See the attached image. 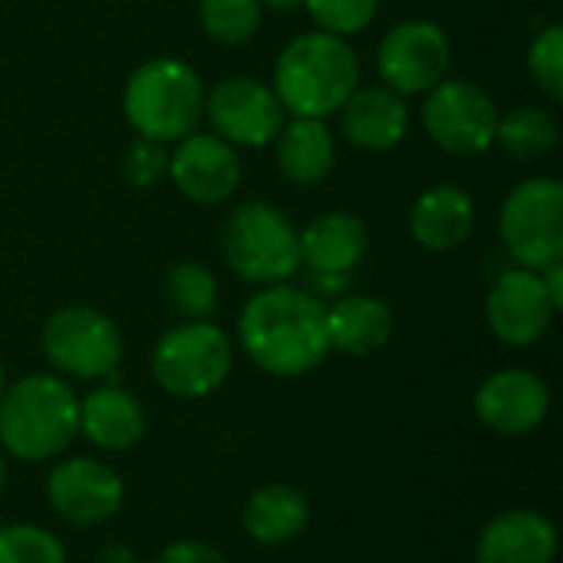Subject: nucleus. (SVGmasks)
Segmentation results:
<instances>
[{
	"label": "nucleus",
	"mask_w": 563,
	"mask_h": 563,
	"mask_svg": "<svg viewBox=\"0 0 563 563\" xmlns=\"http://www.w3.org/2000/svg\"><path fill=\"white\" fill-rule=\"evenodd\" d=\"M79 435L102 452H125L145 435V409L122 386H96L79 399Z\"/></svg>",
	"instance_id": "19"
},
{
	"label": "nucleus",
	"mask_w": 563,
	"mask_h": 563,
	"mask_svg": "<svg viewBox=\"0 0 563 563\" xmlns=\"http://www.w3.org/2000/svg\"><path fill=\"white\" fill-rule=\"evenodd\" d=\"M0 563H66L63 541L36 525L0 528Z\"/></svg>",
	"instance_id": "27"
},
{
	"label": "nucleus",
	"mask_w": 563,
	"mask_h": 563,
	"mask_svg": "<svg viewBox=\"0 0 563 563\" xmlns=\"http://www.w3.org/2000/svg\"><path fill=\"white\" fill-rule=\"evenodd\" d=\"M168 175L175 188L195 205H221L241 185V158L234 145L214 132H191L168 155Z\"/></svg>",
	"instance_id": "15"
},
{
	"label": "nucleus",
	"mask_w": 563,
	"mask_h": 563,
	"mask_svg": "<svg viewBox=\"0 0 563 563\" xmlns=\"http://www.w3.org/2000/svg\"><path fill=\"white\" fill-rule=\"evenodd\" d=\"M46 363L63 379H109L122 363V333L96 307H63L40 333Z\"/></svg>",
	"instance_id": "8"
},
{
	"label": "nucleus",
	"mask_w": 563,
	"mask_h": 563,
	"mask_svg": "<svg viewBox=\"0 0 563 563\" xmlns=\"http://www.w3.org/2000/svg\"><path fill=\"white\" fill-rule=\"evenodd\" d=\"M495 142L518 162H541L561 142V125L554 112L541 106H521L508 115H498Z\"/></svg>",
	"instance_id": "24"
},
{
	"label": "nucleus",
	"mask_w": 563,
	"mask_h": 563,
	"mask_svg": "<svg viewBox=\"0 0 563 563\" xmlns=\"http://www.w3.org/2000/svg\"><path fill=\"white\" fill-rule=\"evenodd\" d=\"M396 330L389 303L369 294H343L327 307V340L330 350L346 356L379 353Z\"/></svg>",
	"instance_id": "20"
},
{
	"label": "nucleus",
	"mask_w": 563,
	"mask_h": 563,
	"mask_svg": "<svg viewBox=\"0 0 563 563\" xmlns=\"http://www.w3.org/2000/svg\"><path fill=\"white\" fill-rule=\"evenodd\" d=\"M558 307L551 303L541 274L528 267H508L495 277L485 297V320L492 333L508 346H531L538 343L551 323Z\"/></svg>",
	"instance_id": "13"
},
{
	"label": "nucleus",
	"mask_w": 563,
	"mask_h": 563,
	"mask_svg": "<svg viewBox=\"0 0 563 563\" xmlns=\"http://www.w3.org/2000/svg\"><path fill=\"white\" fill-rule=\"evenodd\" d=\"M475 228V201L459 185H435L409 211V231L426 251H452Z\"/></svg>",
	"instance_id": "21"
},
{
	"label": "nucleus",
	"mask_w": 563,
	"mask_h": 563,
	"mask_svg": "<svg viewBox=\"0 0 563 563\" xmlns=\"http://www.w3.org/2000/svg\"><path fill=\"white\" fill-rule=\"evenodd\" d=\"M221 254L247 284H287L300 271V234L280 208L267 201H244L224 218Z\"/></svg>",
	"instance_id": "5"
},
{
	"label": "nucleus",
	"mask_w": 563,
	"mask_h": 563,
	"mask_svg": "<svg viewBox=\"0 0 563 563\" xmlns=\"http://www.w3.org/2000/svg\"><path fill=\"white\" fill-rule=\"evenodd\" d=\"M165 303L175 317L181 320H208L218 310L221 290L218 277L198 264V261H181L165 274Z\"/></svg>",
	"instance_id": "25"
},
{
	"label": "nucleus",
	"mask_w": 563,
	"mask_h": 563,
	"mask_svg": "<svg viewBox=\"0 0 563 563\" xmlns=\"http://www.w3.org/2000/svg\"><path fill=\"white\" fill-rule=\"evenodd\" d=\"M234 366V346L211 320H181L165 330L152 350L155 383L178 399H205L218 393Z\"/></svg>",
	"instance_id": "6"
},
{
	"label": "nucleus",
	"mask_w": 563,
	"mask_h": 563,
	"mask_svg": "<svg viewBox=\"0 0 563 563\" xmlns=\"http://www.w3.org/2000/svg\"><path fill=\"white\" fill-rule=\"evenodd\" d=\"M369 247L366 224L350 211H327L313 218L300 234V267L307 274L353 277Z\"/></svg>",
	"instance_id": "18"
},
{
	"label": "nucleus",
	"mask_w": 563,
	"mask_h": 563,
	"mask_svg": "<svg viewBox=\"0 0 563 563\" xmlns=\"http://www.w3.org/2000/svg\"><path fill=\"white\" fill-rule=\"evenodd\" d=\"M46 501L63 521L92 528L119 515L125 501V485L106 462L76 455L53 465L46 478Z\"/></svg>",
	"instance_id": "12"
},
{
	"label": "nucleus",
	"mask_w": 563,
	"mask_h": 563,
	"mask_svg": "<svg viewBox=\"0 0 563 563\" xmlns=\"http://www.w3.org/2000/svg\"><path fill=\"white\" fill-rule=\"evenodd\" d=\"M498 231L515 264L541 271L563 261V185L558 178H528L501 205Z\"/></svg>",
	"instance_id": "7"
},
{
	"label": "nucleus",
	"mask_w": 563,
	"mask_h": 563,
	"mask_svg": "<svg viewBox=\"0 0 563 563\" xmlns=\"http://www.w3.org/2000/svg\"><path fill=\"white\" fill-rule=\"evenodd\" d=\"M528 76L551 99H563V30L558 23L544 26L528 49Z\"/></svg>",
	"instance_id": "28"
},
{
	"label": "nucleus",
	"mask_w": 563,
	"mask_h": 563,
	"mask_svg": "<svg viewBox=\"0 0 563 563\" xmlns=\"http://www.w3.org/2000/svg\"><path fill=\"white\" fill-rule=\"evenodd\" d=\"M340 132L350 145L363 152H389L409 132L406 96L389 86L353 89V96L340 106Z\"/></svg>",
	"instance_id": "17"
},
{
	"label": "nucleus",
	"mask_w": 563,
	"mask_h": 563,
	"mask_svg": "<svg viewBox=\"0 0 563 563\" xmlns=\"http://www.w3.org/2000/svg\"><path fill=\"white\" fill-rule=\"evenodd\" d=\"M360 86V59L343 36L310 30L294 36L274 63V92L297 119H327Z\"/></svg>",
	"instance_id": "3"
},
{
	"label": "nucleus",
	"mask_w": 563,
	"mask_h": 563,
	"mask_svg": "<svg viewBox=\"0 0 563 563\" xmlns=\"http://www.w3.org/2000/svg\"><path fill=\"white\" fill-rule=\"evenodd\" d=\"M244 531L261 548H287L310 525V501L300 488L274 482L261 485L244 505Z\"/></svg>",
	"instance_id": "22"
},
{
	"label": "nucleus",
	"mask_w": 563,
	"mask_h": 563,
	"mask_svg": "<svg viewBox=\"0 0 563 563\" xmlns=\"http://www.w3.org/2000/svg\"><path fill=\"white\" fill-rule=\"evenodd\" d=\"M274 155L277 168L290 185L310 188L320 185L336 162V145L333 132L327 129L323 119H290L274 139Z\"/></svg>",
	"instance_id": "23"
},
{
	"label": "nucleus",
	"mask_w": 563,
	"mask_h": 563,
	"mask_svg": "<svg viewBox=\"0 0 563 563\" xmlns=\"http://www.w3.org/2000/svg\"><path fill=\"white\" fill-rule=\"evenodd\" d=\"M122 109L129 125L152 142H181L191 135L205 115V86L201 76L175 59L158 56L142 63L122 92Z\"/></svg>",
	"instance_id": "4"
},
{
	"label": "nucleus",
	"mask_w": 563,
	"mask_h": 563,
	"mask_svg": "<svg viewBox=\"0 0 563 563\" xmlns=\"http://www.w3.org/2000/svg\"><path fill=\"white\" fill-rule=\"evenodd\" d=\"M452 63L449 36L432 20H402L396 23L376 53L379 79L399 96L429 92L435 82L445 79Z\"/></svg>",
	"instance_id": "11"
},
{
	"label": "nucleus",
	"mask_w": 563,
	"mask_h": 563,
	"mask_svg": "<svg viewBox=\"0 0 563 563\" xmlns=\"http://www.w3.org/2000/svg\"><path fill=\"white\" fill-rule=\"evenodd\" d=\"M122 175L132 188H155L168 175V152L162 142L135 139L122 155Z\"/></svg>",
	"instance_id": "30"
},
{
	"label": "nucleus",
	"mask_w": 563,
	"mask_h": 563,
	"mask_svg": "<svg viewBox=\"0 0 563 563\" xmlns=\"http://www.w3.org/2000/svg\"><path fill=\"white\" fill-rule=\"evenodd\" d=\"M558 528L548 515L511 508L495 515L475 544V563H554Z\"/></svg>",
	"instance_id": "16"
},
{
	"label": "nucleus",
	"mask_w": 563,
	"mask_h": 563,
	"mask_svg": "<svg viewBox=\"0 0 563 563\" xmlns=\"http://www.w3.org/2000/svg\"><path fill=\"white\" fill-rule=\"evenodd\" d=\"M205 115L228 145L264 148L284 129V106L277 92L254 76H228L205 92Z\"/></svg>",
	"instance_id": "10"
},
{
	"label": "nucleus",
	"mask_w": 563,
	"mask_h": 563,
	"mask_svg": "<svg viewBox=\"0 0 563 563\" xmlns=\"http://www.w3.org/2000/svg\"><path fill=\"white\" fill-rule=\"evenodd\" d=\"M3 482H7V459H3V449H0V488H3Z\"/></svg>",
	"instance_id": "34"
},
{
	"label": "nucleus",
	"mask_w": 563,
	"mask_h": 563,
	"mask_svg": "<svg viewBox=\"0 0 563 563\" xmlns=\"http://www.w3.org/2000/svg\"><path fill=\"white\" fill-rule=\"evenodd\" d=\"M238 340L257 369L280 379L307 376L330 353L327 303L310 290L271 284L244 303Z\"/></svg>",
	"instance_id": "1"
},
{
	"label": "nucleus",
	"mask_w": 563,
	"mask_h": 563,
	"mask_svg": "<svg viewBox=\"0 0 563 563\" xmlns=\"http://www.w3.org/2000/svg\"><path fill=\"white\" fill-rule=\"evenodd\" d=\"M261 0H198L201 30L221 46H244L261 30Z\"/></svg>",
	"instance_id": "26"
},
{
	"label": "nucleus",
	"mask_w": 563,
	"mask_h": 563,
	"mask_svg": "<svg viewBox=\"0 0 563 563\" xmlns=\"http://www.w3.org/2000/svg\"><path fill=\"white\" fill-rule=\"evenodd\" d=\"M3 389H7V373H3V363H0V396H3Z\"/></svg>",
	"instance_id": "35"
},
{
	"label": "nucleus",
	"mask_w": 563,
	"mask_h": 563,
	"mask_svg": "<svg viewBox=\"0 0 563 563\" xmlns=\"http://www.w3.org/2000/svg\"><path fill=\"white\" fill-rule=\"evenodd\" d=\"M148 563H228V558L208 541L185 538V541H175V544L162 548Z\"/></svg>",
	"instance_id": "31"
},
{
	"label": "nucleus",
	"mask_w": 563,
	"mask_h": 563,
	"mask_svg": "<svg viewBox=\"0 0 563 563\" xmlns=\"http://www.w3.org/2000/svg\"><path fill=\"white\" fill-rule=\"evenodd\" d=\"M79 435V396L56 373H30L0 396V449L16 462L59 459Z\"/></svg>",
	"instance_id": "2"
},
{
	"label": "nucleus",
	"mask_w": 563,
	"mask_h": 563,
	"mask_svg": "<svg viewBox=\"0 0 563 563\" xmlns=\"http://www.w3.org/2000/svg\"><path fill=\"white\" fill-rule=\"evenodd\" d=\"M261 7H271V10H297V7H303V0H261Z\"/></svg>",
	"instance_id": "33"
},
{
	"label": "nucleus",
	"mask_w": 563,
	"mask_h": 563,
	"mask_svg": "<svg viewBox=\"0 0 563 563\" xmlns=\"http://www.w3.org/2000/svg\"><path fill=\"white\" fill-rule=\"evenodd\" d=\"M303 7L323 33L343 40L363 33L379 13V0H303Z\"/></svg>",
	"instance_id": "29"
},
{
	"label": "nucleus",
	"mask_w": 563,
	"mask_h": 563,
	"mask_svg": "<svg viewBox=\"0 0 563 563\" xmlns=\"http://www.w3.org/2000/svg\"><path fill=\"white\" fill-rule=\"evenodd\" d=\"M538 274H541V284H544V290H548L551 303L561 310L563 307V261H554V264L541 267Z\"/></svg>",
	"instance_id": "32"
},
{
	"label": "nucleus",
	"mask_w": 563,
	"mask_h": 563,
	"mask_svg": "<svg viewBox=\"0 0 563 563\" xmlns=\"http://www.w3.org/2000/svg\"><path fill=\"white\" fill-rule=\"evenodd\" d=\"M422 125L442 152L475 158L495 145L498 106L472 79H442L426 92Z\"/></svg>",
	"instance_id": "9"
},
{
	"label": "nucleus",
	"mask_w": 563,
	"mask_h": 563,
	"mask_svg": "<svg viewBox=\"0 0 563 563\" xmlns=\"http://www.w3.org/2000/svg\"><path fill=\"white\" fill-rule=\"evenodd\" d=\"M478 422L505 439L531 435L551 416V389L531 369H498L475 393Z\"/></svg>",
	"instance_id": "14"
}]
</instances>
